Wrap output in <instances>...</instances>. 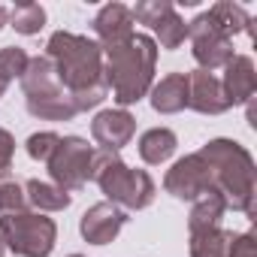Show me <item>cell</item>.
Returning a JSON list of instances; mask_svg holds the SVG:
<instances>
[{"label":"cell","mask_w":257,"mask_h":257,"mask_svg":"<svg viewBox=\"0 0 257 257\" xmlns=\"http://www.w3.org/2000/svg\"><path fill=\"white\" fill-rule=\"evenodd\" d=\"M58 143H61V137H58V134H52V131H46V134H34V137L28 140V155H31L34 161L49 164V158L55 155Z\"/></svg>","instance_id":"24"},{"label":"cell","mask_w":257,"mask_h":257,"mask_svg":"<svg viewBox=\"0 0 257 257\" xmlns=\"http://www.w3.org/2000/svg\"><path fill=\"white\" fill-rule=\"evenodd\" d=\"M22 88H25L31 115L49 118V121H70L76 115L73 97L58 82L49 58H31L28 61V70L22 73Z\"/></svg>","instance_id":"5"},{"label":"cell","mask_w":257,"mask_h":257,"mask_svg":"<svg viewBox=\"0 0 257 257\" xmlns=\"http://www.w3.org/2000/svg\"><path fill=\"white\" fill-rule=\"evenodd\" d=\"M209 16L221 25L224 34H242V31H251V16L239 7V4H230V0H221V4H215L209 10Z\"/></svg>","instance_id":"21"},{"label":"cell","mask_w":257,"mask_h":257,"mask_svg":"<svg viewBox=\"0 0 257 257\" xmlns=\"http://www.w3.org/2000/svg\"><path fill=\"white\" fill-rule=\"evenodd\" d=\"M134 22H143L149 25L158 37H161V46L164 49H179L188 37V25L182 22V16L176 13V7L170 0H143L134 10Z\"/></svg>","instance_id":"9"},{"label":"cell","mask_w":257,"mask_h":257,"mask_svg":"<svg viewBox=\"0 0 257 257\" xmlns=\"http://www.w3.org/2000/svg\"><path fill=\"white\" fill-rule=\"evenodd\" d=\"M200 158L212 170V185L227 206L254 218V161L251 155L230 140H212Z\"/></svg>","instance_id":"3"},{"label":"cell","mask_w":257,"mask_h":257,"mask_svg":"<svg viewBox=\"0 0 257 257\" xmlns=\"http://www.w3.org/2000/svg\"><path fill=\"white\" fill-rule=\"evenodd\" d=\"M94 34L100 37V49H112L121 46L134 37V13L124 4H106L97 16H94Z\"/></svg>","instance_id":"14"},{"label":"cell","mask_w":257,"mask_h":257,"mask_svg":"<svg viewBox=\"0 0 257 257\" xmlns=\"http://www.w3.org/2000/svg\"><path fill=\"white\" fill-rule=\"evenodd\" d=\"M10 22L19 34L31 37V34H40L43 25H46V10L40 4H19L13 13H10Z\"/></svg>","instance_id":"23"},{"label":"cell","mask_w":257,"mask_h":257,"mask_svg":"<svg viewBox=\"0 0 257 257\" xmlns=\"http://www.w3.org/2000/svg\"><path fill=\"white\" fill-rule=\"evenodd\" d=\"M124 221H127V215H124L115 203H97V206H91V209L82 215L79 230H82V236H85L91 245H106V242H112V239L121 233Z\"/></svg>","instance_id":"13"},{"label":"cell","mask_w":257,"mask_h":257,"mask_svg":"<svg viewBox=\"0 0 257 257\" xmlns=\"http://www.w3.org/2000/svg\"><path fill=\"white\" fill-rule=\"evenodd\" d=\"M164 188H167L173 197H179V200H197V197H203L206 191H215V185H212V170H209V164L200 158V152H197V155H188V158H182V161L167 173Z\"/></svg>","instance_id":"10"},{"label":"cell","mask_w":257,"mask_h":257,"mask_svg":"<svg viewBox=\"0 0 257 257\" xmlns=\"http://www.w3.org/2000/svg\"><path fill=\"white\" fill-rule=\"evenodd\" d=\"M0 257H4V242H0Z\"/></svg>","instance_id":"29"},{"label":"cell","mask_w":257,"mask_h":257,"mask_svg":"<svg viewBox=\"0 0 257 257\" xmlns=\"http://www.w3.org/2000/svg\"><path fill=\"white\" fill-rule=\"evenodd\" d=\"M28 52L19 49V46H7V49H0V97H4L7 85L13 79H22V73L28 70Z\"/></svg>","instance_id":"22"},{"label":"cell","mask_w":257,"mask_h":257,"mask_svg":"<svg viewBox=\"0 0 257 257\" xmlns=\"http://www.w3.org/2000/svg\"><path fill=\"white\" fill-rule=\"evenodd\" d=\"M91 161H94V149L82 137H64L55 155L49 158V173L55 185L70 194L85 188V182L91 179Z\"/></svg>","instance_id":"7"},{"label":"cell","mask_w":257,"mask_h":257,"mask_svg":"<svg viewBox=\"0 0 257 257\" xmlns=\"http://www.w3.org/2000/svg\"><path fill=\"white\" fill-rule=\"evenodd\" d=\"M152 106L164 115L182 112L188 106V73H170L152 88Z\"/></svg>","instance_id":"16"},{"label":"cell","mask_w":257,"mask_h":257,"mask_svg":"<svg viewBox=\"0 0 257 257\" xmlns=\"http://www.w3.org/2000/svg\"><path fill=\"white\" fill-rule=\"evenodd\" d=\"M188 40L194 46V58L200 64V70L212 73L218 67H227L233 61V37L221 31V25L203 13L188 25Z\"/></svg>","instance_id":"8"},{"label":"cell","mask_w":257,"mask_h":257,"mask_svg":"<svg viewBox=\"0 0 257 257\" xmlns=\"http://www.w3.org/2000/svg\"><path fill=\"white\" fill-rule=\"evenodd\" d=\"M106 67L103 82L112 88V100L118 106H131L146 97L155 79V61H158V43L146 34H134L127 43L103 49Z\"/></svg>","instance_id":"2"},{"label":"cell","mask_w":257,"mask_h":257,"mask_svg":"<svg viewBox=\"0 0 257 257\" xmlns=\"http://www.w3.org/2000/svg\"><path fill=\"white\" fill-rule=\"evenodd\" d=\"M230 236L233 233L221 230V227H209V230L191 233V257H227Z\"/></svg>","instance_id":"20"},{"label":"cell","mask_w":257,"mask_h":257,"mask_svg":"<svg viewBox=\"0 0 257 257\" xmlns=\"http://www.w3.org/2000/svg\"><path fill=\"white\" fill-rule=\"evenodd\" d=\"M227 257H257V242H254V236H251V233L230 236Z\"/></svg>","instance_id":"26"},{"label":"cell","mask_w":257,"mask_h":257,"mask_svg":"<svg viewBox=\"0 0 257 257\" xmlns=\"http://www.w3.org/2000/svg\"><path fill=\"white\" fill-rule=\"evenodd\" d=\"M13 155H16V140L10 131L0 127V179H7L13 170Z\"/></svg>","instance_id":"27"},{"label":"cell","mask_w":257,"mask_h":257,"mask_svg":"<svg viewBox=\"0 0 257 257\" xmlns=\"http://www.w3.org/2000/svg\"><path fill=\"white\" fill-rule=\"evenodd\" d=\"M134 131H137V121H134L131 112H124V109H106L91 124V134H94V140L100 143L103 152L124 149L127 143H131Z\"/></svg>","instance_id":"11"},{"label":"cell","mask_w":257,"mask_h":257,"mask_svg":"<svg viewBox=\"0 0 257 257\" xmlns=\"http://www.w3.org/2000/svg\"><path fill=\"white\" fill-rule=\"evenodd\" d=\"M224 212H227L224 197H221L218 191H206L203 197H197V200H194L191 221H188L191 233H197V230H209V227H221Z\"/></svg>","instance_id":"18"},{"label":"cell","mask_w":257,"mask_h":257,"mask_svg":"<svg viewBox=\"0 0 257 257\" xmlns=\"http://www.w3.org/2000/svg\"><path fill=\"white\" fill-rule=\"evenodd\" d=\"M176 146H179V140H176V134L170 127H152V131H146L143 140H140V155H143L146 164L158 167L167 158H173Z\"/></svg>","instance_id":"17"},{"label":"cell","mask_w":257,"mask_h":257,"mask_svg":"<svg viewBox=\"0 0 257 257\" xmlns=\"http://www.w3.org/2000/svg\"><path fill=\"white\" fill-rule=\"evenodd\" d=\"M224 97L233 103H251L254 91H257V73H254V61L248 55H233V61L227 64V73L221 79Z\"/></svg>","instance_id":"15"},{"label":"cell","mask_w":257,"mask_h":257,"mask_svg":"<svg viewBox=\"0 0 257 257\" xmlns=\"http://www.w3.org/2000/svg\"><path fill=\"white\" fill-rule=\"evenodd\" d=\"M70 257H82V254H70Z\"/></svg>","instance_id":"30"},{"label":"cell","mask_w":257,"mask_h":257,"mask_svg":"<svg viewBox=\"0 0 257 257\" xmlns=\"http://www.w3.org/2000/svg\"><path fill=\"white\" fill-rule=\"evenodd\" d=\"M25 200H28L31 206H37V209H43V212H61V209L70 206L73 197H70L67 191H61L58 185L31 179V182L25 185Z\"/></svg>","instance_id":"19"},{"label":"cell","mask_w":257,"mask_h":257,"mask_svg":"<svg viewBox=\"0 0 257 257\" xmlns=\"http://www.w3.org/2000/svg\"><path fill=\"white\" fill-rule=\"evenodd\" d=\"M58 227L52 218L37 212L0 215V242L19 257H49L55 248Z\"/></svg>","instance_id":"6"},{"label":"cell","mask_w":257,"mask_h":257,"mask_svg":"<svg viewBox=\"0 0 257 257\" xmlns=\"http://www.w3.org/2000/svg\"><path fill=\"white\" fill-rule=\"evenodd\" d=\"M25 188L16 182H4L0 185V215H13V212H25Z\"/></svg>","instance_id":"25"},{"label":"cell","mask_w":257,"mask_h":257,"mask_svg":"<svg viewBox=\"0 0 257 257\" xmlns=\"http://www.w3.org/2000/svg\"><path fill=\"white\" fill-rule=\"evenodd\" d=\"M49 61L55 67L58 82L64 85V91L73 97L76 112L94 109L106 100V82H103V49L100 43L79 37V34H67L58 31L49 40Z\"/></svg>","instance_id":"1"},{"label":"cell","mask_w":257,"mask_h":257,"mask_svg":"<svg viewBox=\"0 0 257 257\" xmlns=\"http://www.w3.org/2000/svg\"><path fill=\"white\" fill-rule=\"evenodd\" d=\"M91 179L100 185V191L109 197V203H118L124 209H146L155 200V182L143 170H131L118 161L115 152H94L91 161Z\"/></svg>","instance_id":"4"},{"label":"cell","mask_w":257,"mask_h":257,"mask_svg":"<svg viewBox=\"0 0 257 257\" xmlns=\"http://www.w3.org/2000/svg\"><path fill=\"white\" fill-rule=\"evenodd\" d=\"M188 106L203 112V115H221L230 109V100L224 97L221 79H215L206 70L188 73Z\"/></svg>","instance_id":"12"},{"label":"cell","mask_w":257,"mask_h":257,"mask_svg":"<svg viewBox=\"0 0 257 257\" xmlns=\"http://www.w3.org/2000/svg\"><path fill=\"white\" fill-rule=\"evenodd\" d=\"M7 22H10V10H7V7H0V28H4Z\"/></svg>","instance_id":"28"}]
</instances>
